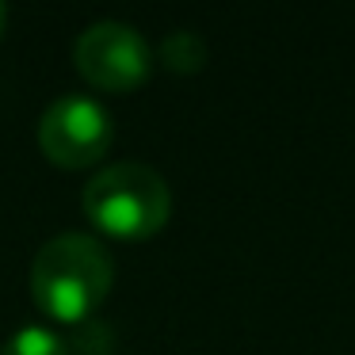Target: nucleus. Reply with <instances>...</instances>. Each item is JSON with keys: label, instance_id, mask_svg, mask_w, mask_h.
I'll return each mask as SVG.
<instances>
[{"label": "nucleus", "instance_id": "1", "mask_svg": "<svg viewBox=\"0 0 355 355\" xmlns=\"http://www.w3.org/2000/svg\"><path fill=\"white\" fill-rule=\"evenodd\" d=\"M111 283L115 263L107 248L88 233H58L31 260V298L58 324L92 321Z\"/></svg>", "mask_w": 355, "mask_h": 355}, {"label": "nucleus", "instance_id": "2", "mask_svg": "<svg viewBox=\"0 0 355 355\" xmlns=\"http://www.w3.org/2000/svg\"><path fill=\"white\" fill-rule=\"evenodd\" d=\"M88 222L115 241H146L164 230L172 214V191L161 172L138 161L100 168L80 195Z\"/></svg>", "mask_w": 355, "mask_h": 355}, {"label": "nucleus", "instance_id": "3", "mask_svg": "<svg viewBox=\"0 0 355 355\" xmlns=\"http://www.w3.org/2000/svg\"><path fill=\"white\" fill-rule=\"evenodd\" d=\"M73 62H77L80 77L100 92H134L153 73V50L141 39L138 27L103 19V24L80 31L77 46H73Z\"/></svg>", "mask_w": 355, "mask_h": 355}, {"label": "nucleus", "instance_id": "4", "mask_svg": "<svg viewBox=\"0 0 355 355\" xmlns=\"http://www.w3.org/2000/svg\"><path fill=\"white\" fill-rule=\"evenodd\" d=\"M115 141L107 107L92 96H62L39 119V149L58 168H92Z\"/></svg>", "mask_w": 355, "mask_h": 355}, {"label": "nucleus", "instance_id": "5", "mask_svg": "<svg viewBox=\"0 0 355 355\" xmlns=\"http://www.w3.org/2000/svg\"><path fill=\"white\" fill-rule=\"evenodd\" d=\"M161 65L172 73H199L207 65V42L195 31H172L161 42Z\"/></svg>", "mask_w": 355, "mask_h": 355}, {"label": "nucleus", "instance_id": "6", "mask_svg": "<svg viewBox=\"0 0 355 355\" xmlns=\"http://www.w3.org/2000/svg\"><path fill=\"white\" fill-rule=\"evenodd\" d=\"M0 355H69V344H65L54 329L24 324V329H16L8 340H4Z\"/></svg>", "mask_w": 355, "mask_h": 355}, {"label": "nucleus", "instance_id": "7", "mask_svg": "<svg viewBox=\"0 0 355 355\" xmlns=\"http://www.w3.org/2000/svg\"><path fill=\"white\" fill-rule=\"evenodd\" d=\"M4 24H8V8L0 4V39H4Z\"/></svg>", "mask_w": 355, "mask_h": 355}]
</instances>
